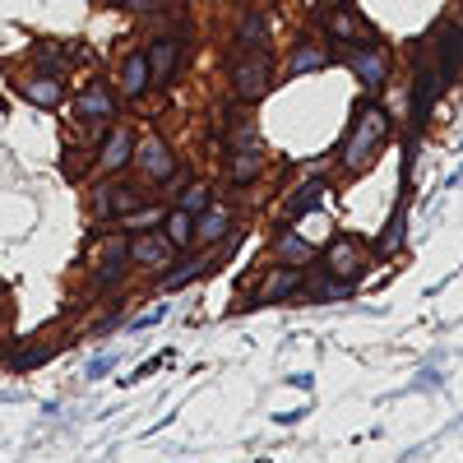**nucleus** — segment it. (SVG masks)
I'll return each mask as SVG.
<instances>
[{
  "instance_id": "f257e3e1",
  "label": "nucleus",
  "mask_w": 463,
  "mask_h": 463,
  "mask_svg": "<svg viewBox=\"0 0 463 463\" xmlns=\"http://www.w3.org/2000/svg\"><path fill=\"white\" fill-rule=\"evenodd\" d=\"M390 139V111H384L380 102H366L362 111H357V126H353V135H347V144H343V163L347 167H371V158L380 153V144Z\"/></svg>"
},
{
  "instance_id": "f03ea898",
  "label": "nucleus",
  "mask_w": 463,
  "mask_h": 463,
  "mask_svg": "<svg viewBox=\"0 0 463 463\" xmlns=\"http://www.w3.org/2000/svg\"><path fill=\"white\" fill-rule=\"evenodd\" d=\"M269 89H274V65H269L264 52H250L241 61H232V93L241 102H260Z\"/></svg>"
},
{
  "instance_id": "7ed1b4c3",
  "label": "nucleus",
  "mask_w": 463,
  "mask_h": 463,
  "mask_svg": "<svg viewBox=\"0 0 463 463\" xmlns=\"http://www.w3.org/2000/svg\"><path fill=\"white\" fill-rule=\"evenodd\" d=\"M130 264L153 269V274H167L176 264V246L167 241V232L148 227V232H130Z\"/></svg>"
},
{
  "instance_id": "20e7f679",
  "label": "nucleus",
  "mask_w": 463,
  "mask_h": 463,
  "mask_svg": "<svg viewBox=\"0 0 463 463\" xmlns=\"http://www.w3.org/2000/svg\"><path fill=\"white\" fill-rule=\"evenodd\" d=\"M362 269H366V246H362L357 237H334V241H329V250H325V274H329V279L357 283Z\"/></svg>"
},
{
  "instance_id": "39448f33",
  "label": "nucleus",
  "mask_w": 463,
  "mask_h": 463,
  "mask_svg": "<svg viewBox=\"0 0 463 463\" xmlns=\"http://www.w3.org/2000/svg\"><path fill=\"white\" fill-rule=\"evenodd\" d=\"M135 167L148 176V181H172L176 176V153H172V144L167 139H144V144H135Z\"/></svg>"
},
{
  "instance_id": "423d86ee",
  "label": "nucleus",
  "mask_w": 463,
  "mask_h": 463,
  "mask_svg": "<svg viewBox=\"0 0 463 463\" xmlns=\"http://www.w3.org/2000/svg\"><path fill=\"white\" fill-rule=\"evenodd\" d=\"M135 163V130L130 126H111L107 130V139L98 144V172H121V167H130Z\"/></svg>"
},
{
  "instance_id": "0eeeda50",
  "label": "nucleus",
  "mask_w": 463,
  "mask_h": 463,
  "mask_svg": "<svg viewBox=\"0 0 463 463\" xmlns=\"http://www.w3.org/2000/svg\"><path fill=\"white\" fill-rule=\"evenodd\" d=\"M232 232H237V209H227V204H209V209H200L195 213V246H218V241H227Z\"/></svg>"
},
{
  "instance_id": "6e6552de",
  "label": "nucleus",
  "mask_w": 463,
  "mask_h": 463,
  "mask_svg": "<svg viewBox=\"0 0 463 463\" xmlns=\"http://www.w3.org/2000/svg\"><path fill=\"white\" fill-rule=\"evenodd\" d=\"M347 65H353L357 84H362L366 93L384 89V80H390V52H384V47H357Z\"/></svg>"
},
{
  "instance_id": "1a4fd4ad",
  "label": "nucleus",
  "mask_w": 463,
  "mask_h": 463,
  "mask_svg": "<svg viewBox=\"0 0 463 463\" xmlns=\"http://www.w3.org/2000/svg\"><path fill=\"white\" fill-rule=\"evenodd\" d=\"M74 111H80L84 126H111L116 121V93L107 84H89L80 98H74Z\"/></svg>"
},
{
  "instance_id": "9d476101",
  "label": "nucleus",
  "mask_w": 463,
  "mask_h": 463,
  "mask_svg": "<svg viewBox=\"0 0 463 463\" xmlns=\"http://www.w3.org/2000/svg\"><path fill=\"white\" fill-rule=\"evenodd\" d=\"M144 56H148V70H153V84L167 89L181 70V37H158Z\"/></svg>"
},
{
  "instance_id": "9b49d317",
  "label": "nucleus",
  "mask_w": 463,
  "mask_h": 463,
  "mask_svg": "<svg viewBox=\"0 0 463 463\" xmlns=\"http://www.w3.org/2000/svg\"><path fill=\"white\" fill-rule=\"evenodd\" d=\"M139 204H144L139 185H102V195H98V218H116V222H121V218L135 213Z\"/></svg>"
},
{
  "instance_id": "f8f14e48",
  "label": "nucleus",
  "mask_w": 463,
  "mask_h": 463,
  "mask_svg": "<svg viewBox=\"0 0 463 463\" xmlns=\"http://www.w3.org/2000/svg\"><path fill=\"white\" fill-rule=\"evenodd\" d=\"M116 89H121L126 98H144V93L153 89V70H148V56H144V52H130V56L121 61Z\"/></svg>"
},
{
  "instance_id": "ddd939ff",
  "label": "nucleus",
  "mask_w": 463,
  "mask_h": 463,
  "mask_svg": "<svg viewBox=\"0 0 463 463\" xmlns=\"http://www.w3.org/2000/svg\"><path fill=\"white\" fill-rule=\"evenodd\" d=\"M306 288V279H301V269L297 264H279V269H269V274H264V283H260V297L264 301H283V297H297Z\"/></svg>"
},
{
  "instance_id": "4468645a",
  "label": "nucleus",
  "mask_w": 463,
  "mask_h": 463,
  "mask_svg": "<svg viewBox=\"0 0 463 463\" xmlns=\"http://www.w3.org/2000/svg\"><path fill=\"white\" fill-rule=\"evenodd\" d=\"M264 172V148L260 144H241V148H232V163H227V176H232V185H250L255 176Z\"/></svg>"
},
{
  "instance_id": "2eb2a0df",
  "label": "nucleus",
  "mask_w": 463,
  "mask_h": 463,
  "mask_svg": "<svg viewBox=\"0 0 463 463\" xmlns=\"http://www.w3.org/2000/svg\"><path fill=\"white\" fill-rule=\"evenodd\" d=\"M325 33L334 37V43H343V47H357V43H362V33H366V24L357 19V10L338 5V10L325 19Z\"/></svg>"
},
{
  "instance_id": "dca6fc26",
  "label": "nucleus",
  "mask_w": 463,
  "mask_h": 463,
  "mask_svg": "<svg viewBox=\"0 0 463 463\" xmlns=\"http://www.w3.org/2000/svg\"><path fill=\"white\" fill-rule=\"evenodd\" d=\"M24 89V98L33 102V107H61V98H65V84H61V74H37V80H24L19 84Z\"/></svg>"
},
{
  "instance_id": "f3484780",
  "label": "nucleus",
  "mask_w": 463,
  "mask_h": 463,
  "mask_svg": "<svg viewBox=\"0 0 463 463\" xmlns=\"http://www.w3.org/2000/svg\"><path fill=\"white\" fill-rule=\"evenodd\" d=\"M163 232H167V241H172L176 250L195 246V213L181 209V204H172V209H167V218H163Z\"/></svg>"
},
{
  "instance_id": "a211bd4d",
  "label": "nucleus",
  "mask_w": 463,
  "mask_h": 463,
  "mask_svg": "<svg viewBox=\"0 0 463 463\" xmlns=\"http://www.w3.org/2000/svg\"><path fill=\"white\" fill-rule=\"evenodd\" d=\"M274 250H279V260H283V264H297V269H306V264L316 260V246L306 241V237H297V232H283Z\"/></svg>"
},
{
  "instance_id": "6ab92c4d",
  "label": "nucleus",
  "mask_w": 463,
  "mask_h": 463,
  "mask_svg": "<svg viewBox=\"0 0 463 463\" xmlns=\"http://www.w3.org/2000/svg\"><path fill=\"white\" fill-rule=\"evenodd\" d=\"M204 269H209V260H181L176 269H167V274H163V292H181L185 283H195Z\"/></svg>"
},
{
  "instance_id": "aec40b11",
  "label": "nucleus",
  "mask_w": 463,
  "mask_h": 463,
  "mask_svg": "<svg viewBox=\"0 0 463 463\" xmlns=\"http://www.w3.org/2000/svg\"><path fill=\"white\" fill-rule=\"evenodd\" d=\"M325 65H329V52H325V47H316V43H306V47H297V52H292L288 74H311V70H325Z\"/></svg>"
},
{
  "instance_id": "412c9836",
  "label": "nucleus",
  "mask_w": 463,
  "mask_h": 463,
  "mask_svg": "<svg viewBox=\"0 0 463 463\" xmlns=\"http://www.w3.org/2000/svg\"><path fill=\"white\" fill-rule=\"evenodd\" d=\"M209 204H213V185H209V181H185V185H181V209L200 213V209H209Z\"/></svg>"
},
{
  "instance_id": "4be33fe9",
  "label": "nucleus",
  "mask_w": 463,
  "mask_h": 463,
  "mask_svg": "<svg viewBox=\"0 0 463 463\" xmlns=\"http://www.w3.org/2000/svg\"><path fill=\"white\" fill-rule=\"evenodd\" d=\"M320 200H325V181H306V185L297 190V195L288 200V213H292V218H301L306 209H316Z\"/></svg>"
},
{
  "instance_id": "5701e85b",
  "label": "nucleus",
  "mask_w": 463,
  "mask_h": 463,
  "mask_svg": "<svg viewBox=\"0 0 463 463\" xmlns=\"http://www.w3.org/2000/svg\"><path fill=\"white\" fill-rule=\"evenodd\" d=\"M163 218H167V209H163V204H148V209L139 204L135 213H126V218H121V227H126V232H148V227H158Z\"/></svg>"
},
{
  "instance_id": "b1692460",
  "label": "nucleus",
  "mask_w": 463,
  "mask_h": 463,
  "mask_svg": "<svg viewBox=\"0 0 463 463\" xmlns=\"http://www.w3.org/2000/svg\"><path fill=\"white\" fill-rule=\"evenodd\" d=\"M264 33H269V28H264V14H260V10H250V14L241 19V47L260 52V47H264Z\"/></svg>"
},
{
  "instance_id": "393cba45",
  "label": "nucleus",
  "mask_w": 463,
  "mask_h": 463,
  "mask_svg": "<svg viewBox=\"0 0 463 463\" xmlns=\"http://www.w3.org/2000/svg\"><path fill=\"white\" fill-rule=\"evenodd\" d=\"M52 357V347H33V353H19L14 362H10V371H33V366H43Z\"/></svg>"
},
{
  "instance_id": "a878e982",
  "label": "nucleus",
  "mask_w": 463,
  "mask_h": 463,
  "mask_svg": "<svg viewBox=\"0 0 463 463\" xmlns=\"http://www.w3.org/2000/svg\"><path fill=\"white\" fill-rule=\"evenodd\" d=\"M347 288H353L347 279H329V283L320 288V297H325V301H338V297H347Z\"/></svg>"
},
{
  "instance_id": "bb28decb",
  "label": "nucleus",
  "mask_w": 463,
  "mask_h": 463,
  "mask_svg": "<svg viewBox=\"0 0 463 463\" xmlns=\"http://www.w3.org/2000/svg\"><path fill=\"white\" fill-rule=\"evenodd\" d=\"M126 5H130L135 14H153V10H163V0H126Z\"/></svg>"
},
{
  "instance_id": "cd10ccee",
  "label": "nucleus",
  "mask_w": 463,
  "mask_h": 463,
  "mask_svg": "<svg viewBox=\"0 0 463 463\" xmlns=\"http://www.w3.org/2000/svg\"><path fill=\"white\" fill-rule=\"evenodd\" d=\"M107 366H111V357H102V362H93V366H89V380H98V375H107Z\"/></svg>"
},
{
  "instance_id": "c85d7f7f",
  "label": "nucleus",
  "mask_w": 463,
  "mask_h": 463,
  "mask_svg": "<svg viewBox=\"0 0 463 463\" xmlns=\"http://www.w3.org/2000/svg\"><path fill=\"white\" fill-rule=\"evenodd\" d=\"M102 5H116V0H102Z\"/></svg>"
},
{
  "instance_id": "c756f323",
  "label": "nucleus",
  "mask_w": 463,
  "mask_h": 463,
  "mask_svg": "<svg viewBox=\"0 0 463 463\" xmlns=\"http://www.w3.org/2000/svg\"><path fill=\"white\" fill-rule=\"evenodd\" d=\"M0 329H5V320H0Z\"/></svg>"
}]
</instances>
